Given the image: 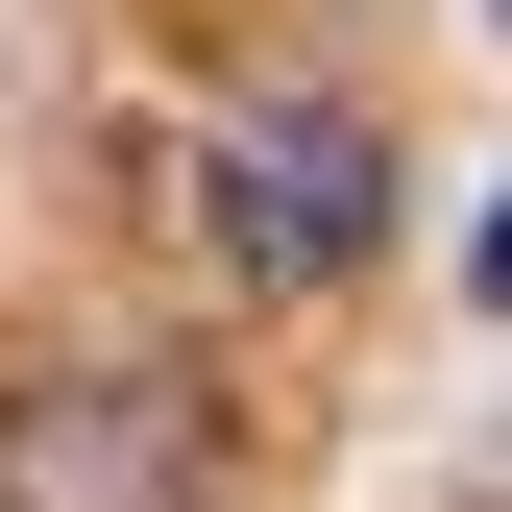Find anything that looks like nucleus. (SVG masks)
Here are the masks:
<instances>
[{
  "mask_svg": "<svg viewBox=\"0 0 512 512\" xmlns=\"http://www.w3.org/2000/svg\"><path fill=\"white\" fill-rule=\"evenodd\" d=\"M0 488L25 512H171L196 488V391H171V366H98V391H49L25 439H0Z\"/></svg>",
  "mask_w": 512,
  "mask_h": 512,
  "instance_id": "f03ea898",
  "label": "nucleus"
},
{
  "mask_svg": "<svg viewBox=\"0 0 512 512\" xmlns=\"http://www.w3.org/2000/svg\"><path fill=\"white\" fill-rule=\"evenodd\" d=\"M391 196H415L391 122H342V98H244L220 147H196V244H220L244 293H342L366 244H391Z\"/></svg>",
  "mask_w": 512,
  "mask_h": 512,
  "instance_id": "f257e3e1",
  "label": "nucleus"
}]
</instances>
